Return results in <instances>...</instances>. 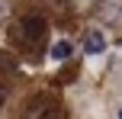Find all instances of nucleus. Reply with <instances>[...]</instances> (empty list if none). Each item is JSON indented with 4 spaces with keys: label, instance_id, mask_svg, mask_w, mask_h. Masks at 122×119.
Here are the masks:
<instances>
[{
    "label": "nucleus",
    "instance_id": "3",
    "mask_svg": "<svg viewBox=\"0 0 122 119\" xmlns=\"http://www.w3.org/2000/svg\"><path fill=\"white\" fill-rule=\"evenodd\" d=\"M71 55H74V45L67 42V39H58V42L51 45V52H48V58H51V61H67Z\"/></svg>",
    "mask_w": 122,
    "mask_h": 119
},
{
    "label": "nucleus",
    "instance_id": "1",
    "mask_svg": "<svg viewBox=\"0 0 122 119\" xmlns=\"http://www.w3.org/2000/svg\"><path fill=\"white\" fill-rule=\"evenodd\" d=\"M45 29H48V26H45L42 16H23L19 19V36H23L26 42H39V39L45 36Z\"/></svg>",
    "mask_w": 122,
    "mask_h": 119
},
{
    "label": "nucleus",
    "instance_id": "5",
    "mask_svg": "<svg viewBox=\"0 0 122 119\" xmlns=\"http://www.w3.org/2000/svg\"><path fill=\"white\" fill-rule=\"evenodd\" d=\"M0 106H3V90H0Z\"/></svg>",
    "mask_w": 122,
    "mask_h": 119
},
{
    "label": "nucleus",
    "instance_id": "2",
    "mask_svg": "<svg viewBox=\"0 0 122 119\" xmlns=\"http://www.w3.org/2000/svg\"><path fill=\"white\" fill-rule=\"evenodd\" d=\"M103 48H106V36L103 32H87V39H84V52L87 55H100Z\"/></svg>",
    "mask_w": 122,
    "mask_h": 119
},
{
    "label": "nucleus",
    "instance_id": "4",
    "mask_svg": "<svg viewBox=\"0 0 122 119\" xmlns=\"http://www.w3.org/2000/svg\"><path fill=\"white\" fill-rule=\"evenodd\" d=\"M42 119H61V113H45Z\"/></svg>",
    "mask_w": 122,
    "mask_h": 119
}]
</instances>
